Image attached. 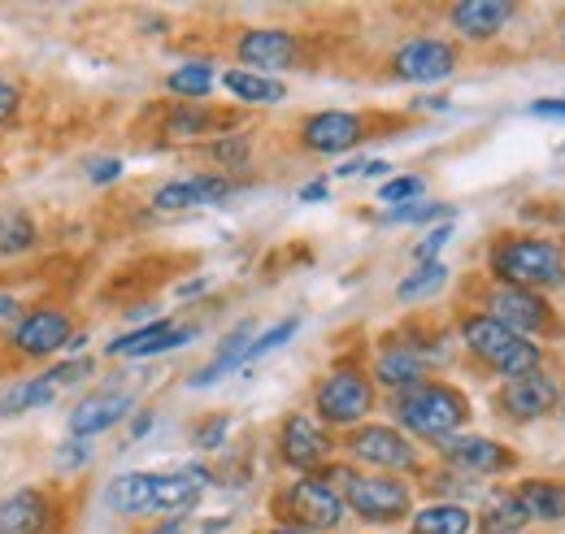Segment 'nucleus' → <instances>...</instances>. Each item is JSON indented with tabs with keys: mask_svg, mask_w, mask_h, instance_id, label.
I'll return each instance as SVG.
<instances>
[{
	"mask_svg": "<svg viewBox=\"0 0 565 534\" xmlns=\"http://www.w3.org/2000/svg\"><path fill=\"white\" fill-rule=\"evenodd\" d=\"M296 331H300V322H296V318H287V322H279L275 331H266L262 339H257V343H248V356H244V361H257V356H266V352H275V348H282V343H287V339H291Z\"/></svg>",
	"mask_w": 565,
	"mask_h": 534,
	"instance_id": "nucleus-33",
	"label": "nucleus"
},
{
	"mask_svg": "<svg viewBox=\"0 0 565 534\" xmlns=\"http://www.w3.org/2000/svg\"><path fill=\"white\" fill-rule=\"evenodd\" d=\"M396 413H401V421H405L414 435H423V439H452V435L461 430V421L470 417L466 400H461L452 387H430V383L409 387V392L401 396V404H396Z\"/></svg>",
	"mask_w": 565,
	"mask_h": 534,
	"instance_id": "nucleus-3",
	"label": "nucleus"
},
{
	"mask_svg": "<svg viewBox=\"0 0 565 534\" xmlns=\"http://www.w3.org/2000/svg\"><path fill=\"white\" fill-rule=\"evenodd\" d=\"M287 509H291V517L305 526V531H335L340 522H344V500H340V491H331L327 482H318V478H305V482H296L291 491H287Z\"/></svg>",
	"mask_w": 565,
	"mask_h": 534,
	"instance_id": "nucleus-6",
	"label": "nucleus"
},
{
	"mask_svg": "<svg viewBox=\"0 0 565 534\" xmlns=\"http://www.w3.org/2000/svg\"><path fill=\"white\" fill-rule=\"evenodd\" d=\"M152 487H157V473H122V478L109 482L105 504L114 513H148L152 509Z\"/></svg>",
	"mask_w": 565,
	"mask_h": 534,
	"instance_id": "nucleus-22",
	"label": "nucleus"
},
{
	"mask_svg": "<svg viewBox=\"0 0 565 534\" xmlns=\"http://www.w3.org/2000/svg\"><path fill=\"white\" fill-rule=\"evenodd\" d=\"M553 404H557V383L548 374H540V370L522 374V378H509V387H504V408L518 421H535V417L553 413Z\"/></svg>",
	"mask_w": 565,
	"mask_h": 534,
	"instance_id": "nucleus-14",
	"label": "nucleus"
},
{
	"mask_svg": "<svg viewBox=\"0 0 565 534\" xmlns=\"http://www.w3.org/2000/svg\"><path fill=\"white\" fill-rule=\"evenodd\" d=\"M231 192H235V188H231L226 179H217V174H196V179H179V183L157 188L152 204H157V209H196V204L226 201Z\"/></svg>",
	"mask_w": 565,
	"mask_h": 534,
	"instance_id": "nucleus-18",
	"label": "nucleus"
},
{
	"mask_svg": "<svg viewBox=\"0 0 565 534\" xmlns=\"http://www.w3.org/2000/svg\"><path fill=\"white\" fill-rule=\"evenodd\" d=\"M531 114L535 118H565V100H535Z\"/></svg>",
	"mask_w": 565,
	"mask_h": 534,
	"instance_id": "nucleus-44",
	"label": "nucleus"
},
{
	"mask_svg": "<svg viewBox=\"0 0 565 534\" xmlns=\"http://www.w3.org/2000/svg\"><path fill=\"white\" fill-rule=\"evenodd\" d=\"M492 318L500 327H509L513 334L526 331H544L548 327V309H544V300L535 296V291H522V287H500L492 296Z\"/></svg>",
	"mask_w": 565,
	"mask_h": 534,
	"instance_id": "nucleus-12",
	"label": "nucleus"
},
{
	"mask_svg": "<svg viewBox=\"0 0 565 534\" xmlns=\"http://www.w3.org/2000/svg\"><path fill=\"white\" fill-rule=\"evenodd\" d=\"M239 62L253 66V74H257V70H287L296 62V40H291L287 31H275V26L248 31V35L239 40Z\"/></svg>",
	"mask_w": 565,
	"mask_h": 534,
	"instance_id": "nucleus-15",
	"label": "nucleus"
},
{
	"mask_svg": "<svg viewBox=\"0 0 565 534\" xmlns=\"http://www.w3.org/2000/svg\"><path fill=\"white\" fill-rule=\"evenodd\" d=\"M131 404H136L131 392H96V396H87L71 413V435L74 439H92V435L114 430L131 413Z\"/></svg>",
	"mask_w": 565,
	"mask_h": 534,
	"instance_id": "nucleus-10",
	"label": "nucleus"
},
{
	"mask_svg": "<svg viewBox=\"0 0 565 534\" xmlns=\"http://www.w3.org/2000/svg\"><path fill=\"white\" fill-rule=\"evenodd\" d=\"M205 127V114H179L170 118V135H196Z\"/></svg>",
	"mask_w": 565,
	"mask_h": 534,
	"instance_id": "nucleus-43",
	"label": "nucleus"
},
{
	"mask_svg": "<svg viewBox=\"0 0 565 534\" xmlns=\"http://www.w3.org/2000/svg\"><path fill=\"white\" fill-rule=\"evenodd\" d=\"M13 343H18L26 356H49V352H57V348L71 343V318H66L62 309H35V313H26V318L18 322Z\"/></svg>",
	"mask_w": 565,
	"mask_h": 534,
	"instance_id": "nucleus-9",
	"label": "nucleus"
},
{
	"mask_svg": "<svg viewBox=\"0 0 565 534\" xmlns=\"http://www.w3.org/2000/svg\"><path fill=\"white\" fill-rule=\"evenodd\" d=\"M213 157H217V161H226V165H239V161L248 157V143H244L239 135H235V139H222V143L213 148Z\"/></svg>",
	"mask_w": 565,
	"mask_h": 534,
	"instance_id": "nucleus-38",
	"label": "nucleus"
},
{
	"mask_svg": "<svg viewBox=\"0 0 565 534\" xmlns=\"http://www.w3.org/2000/svg\"><path fill=\"white\" fill-rule=\"evenodd\" d=\"M53 526V509L35 487H22L0 500V534H44Z\"/></svg>",
	"mask_w": 565,
	"mask_h": 534,
	"instance_id": "nucleus-13",
	"label": "nucleus"
},
{
	"mask_svg": "<svg viewBox=\"0 0 565 534\" xmlns=\"http://www.w3.org/2000/svg\"><path fill=\"white\" fill-rule=\"evenodd\" d=\"M196 339V327H174V322H152L136 334H122L118 343H109V356H157L170 348H183Z\"/></svg>",
	"mask_w": 565,
	"mask_h": 534,
	"instance_id": "nucleus-17",
	"label": "nucleus"
},
{
	"mask_svg": "<svg viewBox=\"0 0 565 534\" xmlns=\"http://www.w3.org/2000/svg\"><path fill=\"white\" fill-rule=\"evenodd\" d=\"M344 500L356 517L365 522H401L409 513V487L396 482V478H356V473H344Z\"/></svg>",
	"mask_w": 565,
	"mask_h": 534,
	"instance_id": "nucleus-4",
	"label": "nucleus"
},
{
	"mask_svg": "<svg viewBox=\"0 0 565 534\" xmlns=\"http://www.w3.org/2000/svg\"><path fill=\"white\" fill-rule=\"evenodd\" d=\"M475 517L461 504H430L414 517L409 534H470Z\"/></svg>",
	"mask_w": 565,
	"mask_h": 534,
	"instance_id": "nucleus-26",
	"label": "nucleus"
},
{
	"mask_svg": "<svg viewBox=\"0 0 565 534\" xmlns=\"http://www.w3.org/2000/svg\"><path fill=\"white\" fill-rule=\"evenodd\" d=\"M35 248V226L26 213H4L0 217V253H26Z\"/></svg>",
	"mask_w": 565,
	"mask_h": 534,
	"instance_id": "nucleus-31",
	"label": "nucleus"
},
{
	"mask_svg": "<svg viewBox=\"0 0 565 534\" xmlns=\"http://www.w3.org/2000/svg\"><path fill=\"white\" fill-rule=\"evenodd\" d=\"M18 100H22V92H18L13 83H4V78H0V127L18 114Z\"/></svg>",
	"mask_w": 565,
	"mask_h": 534,
	"instance_id": "nucleus-41",
	"label": "nucleus"
},
{
	"mask_svg": "<svg viewBox=\"0 0 565 534\" xmlns=\"http://www.w3.org/2000/svg\"><path fill=\"white\" fill-rule=\"evenodd\" d=\"M275 534H318V531H305V526H287V531H275Z\"/></svg>",
	"mask_w": 565,
	"mask_h": 534,
	"instance_id": "nucleus-48",
	"label": "nucleus"
},
{
	"mask_svg": "<svg viewBox=\"0 0 565 534\" xmlns=\"http://www.w3.org/2000/svg\"><path fill=\"white\" fill-rule=\"evenodd\" d=\"M349 448H353L356 461H365V466H379V469L418 466L414 444H409L401 430H392V426H365V430H356L353 439H349Z\"/></svg>",
	"mask_w": 565,
	"mask_h": 534,
	"instance_id": "nucleus-7",
	"label": "nucleus"
},
{
	"mask_svg": "<svg viewBox=\"0 0 565 534\" xmlns=\"http://www.w3.org/2000/svg\"><path fill=\"white\" fill-rule=\"evenodd\" d=\"M248 334H253V327H239V331L231 334V339L222 343V352L213 356V365H205V370L192 378V387H210V383H217L226 370L244 365V356H248Z\"/></svg>",
	"mask_w": 565,
	"mask_h": 534,
	"instance_id": "nucleus-28",
	"label": "nucleus"
},
{
	"mask_svg": "<svg viewBox=\"0 0 565 534\" xmlns=\"http://www.w3.org/2000/svg\"><path fill=\"white\" fill-rule=\"evenodd\" d=\"M327 196V183H309V188H300V201H322Z\"/></svg>",
	"mask_w": 565,
	"mask_h": 534,
	"instance_id": "nucleus-45",
	"label": "nucleus"
},
{
	"mask_svg": "<svg viewBox=\"0 0 565 534\" xmlns=\"http://www.w3.org/2000/svg\"><path fill=\"white\" fill-rule=\"evenodd\" d=\"M13 309H18V300H13V296H0V318H9Z\"/></svg>",
	"mask_w": 565,
	"mask_h": 534,
	"instance_id": "nucleus-46",
	"label": "nucleus"
},
{
	"mask_svg": "<svg viewBox=\"0 0 565 534\" xmlns=\"http://www.w3.org/2000/svg\"><path fill=\"white\" fill-rule=\"evenodd\" d=\"M492 274L509 287L531 291V287H557L565 278V261L544 239H504L492 253Z\"/></svg>",
	"mask_w": 565,
	"mask_h": 534,
	"instance_id": "nucleus-2",
	"label": "nucleus"
},
{
	"mask_svg": "<svg viewBox=\"0 0 565 534\" xmlns=\"http://www.w3.org/2000/svg\"><path fill=\"white\" fill-rule=\"evenodd\" d=\"M305 143L313 152H349L353 143H361V118L344 114V109L318 114V118L305 122Z\"/></svg>",
	"mask_w": 565,
	"mask_h": 534,
	"instance_id": "nucleus-16",
	"label": "nucleus"
},
{
	"mask_svg": "<svg viewBox=\"0 0 565 534\" xmlns=\"http://www.w3.org/2000/svg\"><path fill=\"white\" fill-rule=\"evenodd\" d=\"M448 239H452V226H439V231H430L423 244H418V257H423V261H435V253H439Z\"/></svg>",
	"mask_w": 565,
	"mask_h": 534,
	"instance_id": "nucleus-39",
	"label": "nucleus"
},
{
	"mask_svg": "<svg viewBox=\"0 0 565 534\" xmlns=\"http://www.w3.org/2000/svg\"><path fill=\"white\" fill-rule=\"evenodd\" d=\"M222 87L235 96V100H248V105H279L287 96L279 78H266V74H253V70H226Z\"/></svg>",
	"mask_w": 565,
	"mask_h": 534,
	"instance_id": "nucleus-25",
	"label": "nucleus"
},
{
	"mask_svg": "<svg viewBox=\"0 0 565 534\" xmlns=\"http://www.w3.org/2000/svg\"><path fill=\"white\" fill-rule=\"evenodd\" d=\"M461 339H466V348L475 356H483L504 378H522V374L540 370V348L526 343L522 334H513L509 327H500L495 318H466Z\"/></svg>",
	"mask_w": 565,
	"mask_h": 534,
	"instance_id": "nucleus-1",
	"label": "nucleus"
},
{
	"mask_svg": "<svg viewBox=\"0 0 565 534\" xmlns=\"http://www.w3.org/2000/svg\"><path fill=\"white\" fill-rule=\"evenodd\" d=\"M423 179H414V174H409V179H392V183H383V192H379V201L383 204H396V209H401V204L405 201H414V196H423Z\"/></svg>",
	"mask_w": 565,
	"mask_h": 534,
	"instance_id": "nucleus-34",
	"label": "nucleus"
},
{
	"mask_svg": "<svg viewBox=\"0 0 565 534\" xmlns=\"http://www.w3.org/2000/svg\"><path fill=\"white\" fill-rule=\"evenodd\" d=\"M396 74L409 78V83H439L448 78L457 66V53L444 44V40H409L401 53H396Z\"/></svg>",
	"mask_w": 565,
	"mask_h": 534,
	"instance_id": "nucleus-8",
	"label": "nucleus"
},
{
	"mask_svg": "<svg viewBox=\"0 0 565 534\" xmlns=\"http://www.w3.org/2000/svg\"><path fill=\"white\" fill-rule=\"evenodd\" d=\"M448 204H401L387 213V222H430V217H448Z\"/></svg>",
	"mask_w": 565,
	"mask_h": 534,
	"instance_id": "nucleus-35",
	"label": "nucleus"
},
{
	"mask_svg": "<svg viewBox=\"0 0 565 534\" xmlns=\"http://www.w3.org/2000/svg\"><path fill=\"white\" fill-rule=\"evenodd\" d=\"M327 452H331V444H327V435L309 421V417H287V426H282V457H287V466L296 469H313L327 461Z\"/></svg>",
	"mask_w": 565,
	"mask_h": 534,
	"instance_id": "nucleus-19",
	"label": "nucleus"
},
{
	"mask_svg": "<svg viewBox=\"0 0 565 534\" xmlns=\"http://www.w3.org/2000/svg\"><path fill=\"white\" fill-rule=\"evenodd\" d=\"M509 18H513V4H504V0H466L452 9V26L470 40H488Z\"/></svg>",
	"mask_w": 565,
	"mask_h": 534,
	"instance_id": "nucleus-21",
	"label": "nucleus"
},
{
	"mask_svg": "<svg viewBox=\"0 0 565 534\" xmlns=\"http://www.w3.org/2000/svg\"><path fill=\"white\" fill-rule=\"evenodd\" d=\"M166 83H170V92H174V96H192V100H201V96H210L213 70L205 66V62H188V66L174 70Z\"/></svg>",
	"mask_w": 565,
	"mask_h": 534,
	"instance_id": "nucleus-30",
	"label": "nucleus"
},
{
	"mask_svg": "<svg viewBox=\"0 0 565 534\" xmlns=\"http://www.w3.org/2000/svg\"><path fill=\"white\" fill-rule=\"evenodd\" d=\"M226 430H231V421H226V417H217V421H210V426H201V430H196V444H201V448H217V444L226 439Z\"/></svg>",
	"mask_w": 565,
	"mask_h": 534,
	"instance_id": "nucleus-40",
	"label": "nucleus"
},
{
	"mask_svg": "<svg viewBox=\"0 0 565 534\" xmlns=\"http://www.w3.org/2000/svg\"><path fill=\"white\" fill-rule=\"evenodd\" d=\"M83 374H92V361H71V365H62V370H53V374H44V378L57 387V383H74V378H83Z\"/></svg>",
	"mask_w": 565,
	"mask_h": 534,
	"instance_id": "nucleus-42",
	"label": "nucleus"
},
{
	"mask_svg": "<svg viewBox=\"0 0 565 534\" xmlns=\"http://www.w3.org/2000/svg\"><path fill=\"white\" fill-rule=\"evenodd\" d=\"M370 400H374L370 383L361 374H353V370H340V374H331L318 387V413L331 426H356L370 413Z\"/></svg>",
	"mask_w": 565,
	"mask_h": 534,
	"instance_id": "nucleus-5",
	"label": "nucleus"
},
{
	"mask_svg": "<svg viewBox=\"0 0 565 534\" xmlns=\"http://www.w3.org/2000/svg\"><path fill=\"white\" fill-rule=\"evenodd\" d=\"M439 452L444 461H452L457 469H470V473H495V469L509 466L504 448L492 444V439H439Z\"/></svg>",
	"mask_w": 565,
	"mask_h": 534,
	"instance_id": "nucleus-20",
	"label": "nucleus"
},
{
	"mask_svg": "<svg viewBox=\"0 0 565 534\" xmlns=\"http://www.w3.org/2000/svg\"><path fill=\"white\" fill-rule=\"evenodd\" d=\"M148 534H183V526H179V522H166V526H157V531H148Z\"/></svg>",
	"mask_w": 565,
	"mask_h": 534,
	"instance_id": "nucleus-47",
	"label": "nucleus"
},
{
	"mask_svg": "<svg viewBox=\"0 0 565 534\" xmlns=\"http://www.w3.org/2000/svg\"><path fill=\"white\" fill-rule=\"evenodd\" d=\"M57 400V387L40 374V378H22V383H9L0 392V417H18V413H35V408H49Z\"/></svg>",
	"mask_w": 565,
	"mask_h": 534,
	"instance_id": "nucleus-23",
	"label": "nucleus"
},
{
	"mask_svg": "<svg viewBox=\"0 0 565 534\" xmlns=\"http://www.w3.org/2000/svg\"><path fill=\"white\" fill-rule=\"evenodd\" d=\"M518 509L535 522H565V487L562 482H526L518 495Z\"/></svg>",
	"mask_w": 565,
	"mask_h": 534,
	"instance_id": "nucleus-24",
	"label": "nucleus"
},
{
	"mask_svg": "<svg viewBox=\"0 0 565 534\" xmlns=\"http://www.w3.org/2000/svg\"><path fill=\"white\" fill-rule=\"evenodd\" d=\"M87 179H92V183H114V179H122V161H118V157L92 161V165H87Z\"/></svg>",
	"mask_w": 565,
	"mask_h": 534,
	"instance_id": "nucleus-37",
	"label": "nucleus"
},
{
	"mask_svg": "<svg viewBox=\"0 0 565 534\" xmlns=\"http://www.w3.org/2000/svg\"><path fill=\"white\" fill-rule=\"evenodd\" d=\"M522 522H526V513L518 509V500H500L492 509V517H488V531L492 534H518L522 531Z\"/></svg>",
	"mask_w": 565,
	"mask_h": 534,
	"instance_id": "nucleus-32",
	"label": "nucleus"
},
{
	"mask_svg": "<svg viewBox=\"0 0 565 534\" xmlns=\"http://www.w3.org/2000/svg\"><path fill=\"white\" fill-rule=\"evenodd\" d=\"M379 383H387V387H418V383H423V356L409 352V348L383 352V361H379Z\"/></svg>",
	"mask_w": 565,
	"mask_h": 534,
	"instance_id": "nucleus-27",
	"label": "nucleus"
},
{
	"mask_svg": "<svg viewBox=\"0 0 565 534\" xmlns=\"http://www.w3.org/2000/svg\"><path fill=\"white\" fill-rule=\"evenodd\" d=\"M92 461V439H66L62 448H57V466L62 469H78V466H87Z\"/></svg>",
	"mask_w": 565,
	"mask_h": 534,
	"instance_id": "nucleus-36",
	"label": "nucleus"
},
{
	"mask_svg": "<svg viewBox=\"0 0 565 534\" xmlns=\"http://www.w3.org/2000/svg\"><path fill=\"white\" fill-rule=\"evenodd\" d=\"M210 473L201 466L179 469V473H157V487H152V509L148 513H166V517H179L188 509H196L201 491H205Z\"/></svg>",
	"mask_w": 565,
	"mask_h": 534,
	"instance_id": "nucleus-11",
	"label": "nucleus"
},
{
	"mask_svg": "<svg viewBox=\"0 0 565 534\" xmlns=\"http://www.w3.org/2000/svg\"><path fill=\"white\" fill-rule=\"evenodd\" d=\"M444 282H448V266L444 261H423V266L396 287V296L401 300H423V296H435Z\"/></svg>",
	"mask_w": 565,
	"mask_h": 534,
	"instance_id": "nucleus-29",
	"label": "nucleus"
}]
</instances>
